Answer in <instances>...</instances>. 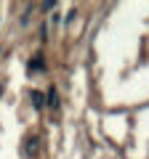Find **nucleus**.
<instances>
[{"label": "nucleus", "instance_id": "1", "mask_svg": "<svg viewBox=\"0 0 149 159\" xmlns=\"http://www.w3.org/2000/svg\"><path fill=\"white\" fill-rule=\"evenodd\" d=\"M24 154H27V157H35V154H37V138H29V141H27Z\"/></svg>", "mask_w": 149, "mask_h": 159}, {"label": "nucleus", "instance_id": "2", "mask_svg": "<svg viewBox=\"0 0 149 159\" xmlns=\"http://www.w3.org/2000/svg\"><path fill=\"white\" fill-rule=\"evenodd\" d=\"M48 106H51V109H59V96H56V90L48 93Z\"/></svg>", "mask_w": 149, "mask_h": 159}, {"label": "nucleus", "instance_id": "3", "mask_svg": "<svg viewBox=\"0 0 149 159\" xmlns=\"http://www.w3.org/2000/svg\"><path fill=\"white\" fill-rule=\"evenodd\" d=\"M43 66H46V61L40 56H35V61H29V69H43Z\"/></svg>", "mask_w": 149, "mask_h": 159}, {"label": "nucleus", "instance_id": "4", "mask_svg": "<svg viewBox=\"0 0 149 159\" xmlns=\"http://www.w3.org/2000/svg\"><path fill=\"white\" fill-rule=\"evenodd\" d=\"M32 98H35V106L40 109L43 106V96H40V93H32Z\"/></svg>", "mask_w": 149, "mask_h": 159}, {"label": "nucleus", "instance_id": "5", "mask_svg": "<svg viewBox=\"0 0 149 159\" xmlns=\"http://www.w3.org/2000/svg\"><path fill=\"white\" fill-rule=\"evenodd\" d=\"M0 93H3V88H0Z\"/></svg>", "mask_w": 149, "mask_h": 159}]
</instances>
